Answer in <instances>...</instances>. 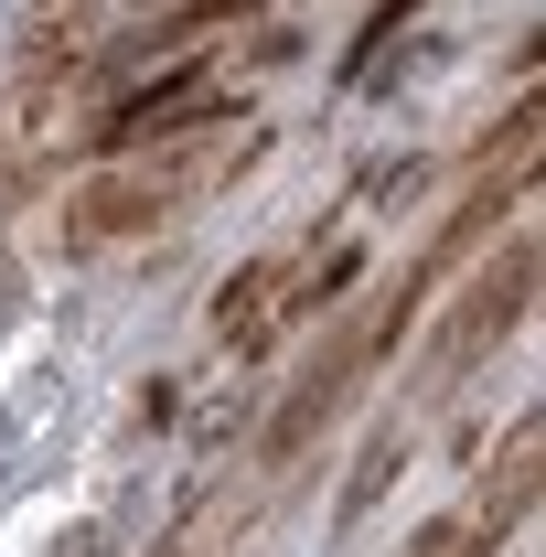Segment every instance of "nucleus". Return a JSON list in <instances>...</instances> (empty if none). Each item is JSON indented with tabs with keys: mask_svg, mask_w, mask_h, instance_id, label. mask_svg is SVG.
<instances>
[{
	"mask_svg": "<svg viewBox=\"0 0 546 557\" xmlns=\"http://www.w3.org/2000/svg\"><path fill=\"white\" fill-rule=\"evenodd\" d=\"M204 97H214L204 65H172L161 86H139V97H129V108H119L97 139H108V150H139V139H161V129H194V108H204Z\"/></svg>",
	"mask_w": 546,
	"mask_h": 557,
	"instance_id": "nucleus-1",
	"label": "nucleus"
}]
</instances>
